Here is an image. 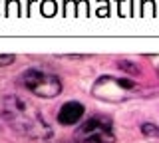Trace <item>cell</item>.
<instances>
[{"mask_svg":"<svg viewBox=\"0 0 159 143\" xmlns=\"http://www.w3.org/2000/svg\"><path fill=\"white\" fill-rule=\"evenodd\" d=\"M2 115L14 131L32 139L52 137V127L46 123L36 107L20 96H6L2 101Z\"/></svg>","mask_w":159,"mask_h":143,"instance_id":"1","label":"cell"},{"mask_svg":"<svg viewBox=\"0 0 159 143\" xmlns=\"http://www.w3.org/2000/svg\"><path fill=\"white\" fill-rule=\"evenodd\" d=\"M20 83L38 97H56L62 92V82L54 74L38 70V68L24 70L20 76Z\"/></svg>","mask_w":159,"mask_h":143,"instance_id":"2","label":"cell"},{"mask_svg":"<svg viewBox=\"0 0 159 143\" xmlns=\"http://www.w3.org/2000/svg\"><path fill=\"white\" fill-rule=\"evenodd\" d=\"M74 143H113V123L106 115H93L76 129Z\"/></svg>","mask_w":159,"mask_h":143,"instance_id":"3","label":"cell"},{"mask_svg":"<svg viewBox=\"0 0 159 143\" xmlns=\"http://www.w3.org/2000/svg\"><path fill=\"white\" fill-rule=\"evenodd\" d=\"M84 115V105L80 101H68L64 103L62 107H60L58 111V121L62 123V125H74V123H78L82 119Z\"/></svg>","mask_w":159,"mask_h":143,"instance_id":"4","label":"cell"},{"mask_svg":"<svg viewBox=\"0 0 159 143\" xmlns=\"http://www.w3.org/2000/svg\"><path fill=\"white\" fill-rule=\"evenodd\" d=\"M141 131H143V135H147V137H159V127L153 125V123H143Z\"/></svg>","mask_w":159,"mask_h":143,"instance_id":"5","label":"cell"},{"mask_svg":"<svg viewBox=\"0 0 159 143\" xmlns=\"http://www.w3.org/2000/svg\"><path fill=\"white\" fill-rule=\"evenodd\" d=\"M14 62V56H8V54H4V56H0V66H8V64Z\"/></svg>","mask_w":159,"mask_h":143,"instance_id":"6","label":"cell"},{"mask_svg":"<svg viewBox=\"0 0 159 143\" xmlns=\"http://www.w3.org/2000/svg\"><path fill=\"white\" fill-rule=\"evenodd\" d=\"M119 68H123V70H131V74L137 72V68L133 66V64H129V62H119Z\"/></svg>","mask_w":159,"mask_h":143,"instance_id":"7","label":"cell"}]
</instances>
